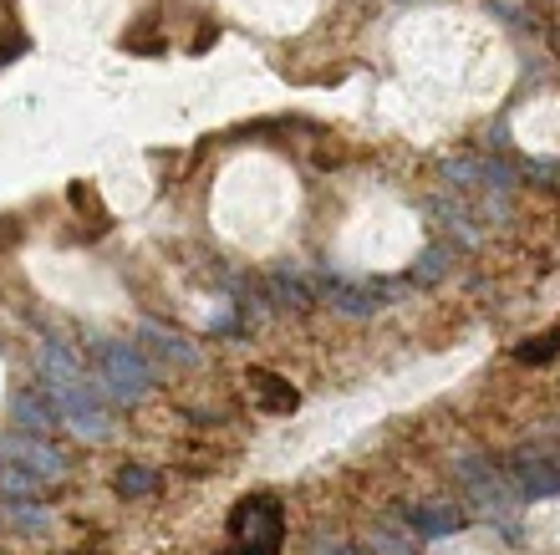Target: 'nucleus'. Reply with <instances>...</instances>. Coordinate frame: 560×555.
Returning a JSON list of instances; mask_svg holds the SVG:
<instances>
[{
    "label": "nucleus",
    "mask_w": 560,
    "mask_h": 555,
    "mask_svg": "<svg viewBox=\"0 0 560 555\" xmlns=\"http://www.w3.org/2000/svg\"><path fill=\"white\" fill-rule=\"evenodd\" d=\"M454 479L458 489H464V499H469L474 510L485 514L489 525H500L504 535H515V520H520V489L510 484V474H504L494 459H485V453H454Z\"/></svg>",
    "instance_id": "1"
},
{
    "label": "nucleus",
    "mask_w": 560,
    "mask_h": 555,
    "mask_svg": "<svg viewBox=\"0 0 560 555\" xmlns=\"http://www.w3.org/2000/svg\"><path fill=\"white\" fill-rule=\"evenodd\" d=\"M285 510L270 495H250L230 510V555H280Z\"/></svg>",
    "instance_id": "2"
},
{
    "label": "nucleus",
    "mask_w": 560,
    "mask_h": 555,
    "mask_svg": "<svg viewBox=\"0 0 560 555\" xmlns=\"http://www.w3.org/2000/svg\"><path fill=\"white\" fill-rule=\"evenodd\" d=\"M153 388V367L133 342H103L97 347V393L113 403H138Z\"/></svg>",
    "instance_id": "3"
},
{
    "label": "nucleus",
    "mask_w": 560,
    "mask_h": 555,
    "mask_svg": "<svg viewBox=\"0 0 560 555\" xmlns=\"http://www.w3.org/2000/svg\"><path fill=\"white\" fill-rule=\"evenodd\" d=\"M510 484L520 489V499H556L560 495V459L550 449H520L510 453V464H504Z\"/></svg>",
    "instance_id": "4"
},
{
    "label": "nucleus",
    "mask_w": 560,
    "mask_h": 555,
    "mask_svg": "<svg viewBox=\"0 0 560 555\" xmlns=\"http://www.w3.org/2000/svg\"><path fill=\"white\" fill-rule=\"evenodd\" d=\"M0 453L11 459V464L31 469L36 479H61L67 474V453L51 449L46 433H21V439H0Z\"/></svg>",
    "instance_id": "5"
},
{
    "label": "nucleus",
    "mask_w": 560,
    "mask_h": 555,
    "mask_svg": "<svg viewBox=\"0 0 560 555\" xmlns=\"http://www.w3.org/2000/svg\"><path fill=\"white\" fill-rule=\"evenodd\" d=\"M11 418L21 433H51L61 424V408L46 388H21V393H11Z\"/></svg>",
    "instance_id": "6"
},
{
    "label": "nucleus",
    "mask_w": 560,
    "mask_h": 555,
    "mask_svg": "<svg viewBox=\"0 0 560 555\" xmlns=\"http://www.w3.org/2000/svg\"><path fill=\"white\" fill-rule=\"evenodd\" d=\"M408 530L413 535H423V541H439V535H454V530H464V510L458 505H448V499H423V505H408Z\"/></svg>",
    "instance_id": "7"
},
{
    "label": "nucleus",
    "mask_w": 560,
    "mask_h": 555,
    "mask_svg": "<svg viewBox=\"0 0 560 555\" xmlns=\"http://www.w3.org/2000/svg\"><path fill=\"white\" fill-rule=\"evenodd\" d=\"M245 393H250V403L260 413H295V403H301V393H295L285 378H276V372H266V367H250V378H245Z\"/></svg>",
    "instance_id": "8"
},
{
    "label": "nucleus",
    "mask_w": 560,
    "mask_h": 555,
    "mask_svg": "<svg viewBox=\"0 0 560 555\" xmlns=\"http://www.w3.org/2000/svg\"><path fill=\"white\" fill-rule=\"evenodd\" d=\"M143 336H148V347L159 351V357H168V362H178V367H194V362H199V347H184V336L163 332V326L148 322V326H143Z\"/></svg>",
    "instance_id": "9"
},
{
    "label": "nucleus",
    "mask_w": 560,
    "mask_h": 555,
    "mask_svg": "<svg viewBox=\"0 0 560 555\" xmlns=\"http://www.w3.org/2000/svg\"><path fill=\"white\" fill-rule=\"evenodd\" d=\"M270 296H276V307H291V311H306V307H311V291L291 276V270L270 276Z\"/></svg>",
    "instance_id": "10"
},
{
    "label": "nucleus",
    "mask_w": 560,
    "mask_h": 555,
    "mask_svg": "<svg viewBox=\"0 0 560 555\" xmlns=\"http://www.w3.org/2000/svg\"><path fill=\"white\" fill-rule=\"evenodd\" d=\"M153 489V469H143V464H128L118 474V495H128V499H138V495H148Z\"/></svg>",
    "instance_id": "11"
},
{
    "label": "nucleus",
    "mask_w": 560,
    "mask_h": 555,
    "mask_svg": "<svg viewBox=\"0 0 560 555\" xmlns=\"http://www.w3.org/2000/svg\"><path fill=\"white\" fill-rule=\"evenodd\" d=\"M443 270H448V250L433 245V250H423V261L413 265V280H418V286H428V280H439Z\"/></svg>",
    "instance_id": "12"
},
{
    "label": "nucleus",
    "mask_w": 560,
    "mask_h": 555,
    "mask_svg": "<svg viewBox=\"0 0 560 555\" xmlns=\"http://www.w3.org/2000/svg\"><path fill=\"white\" fill-rule=\"evenodd\" d=\"M550 351H560V332H550L540 347H520V357H525V362H540V357H550Z\"/></svg>",
    "instance_id": "13"
},
{
    "label": "nucleus",
    "mask_w": 560,
    "mask_h": 555,
    "mask_svg": "<svg viewBox=\"0 0 560 555\" xmlns=\"http://www.w3.org/2000/svg\"><path fill=\"white\" fill-rule=\"evenodd\" d=\"M316 555H362V545H331L326 541V545H316Z\"/></svg>",
    "instance_id": "14"
}]
</instances>
